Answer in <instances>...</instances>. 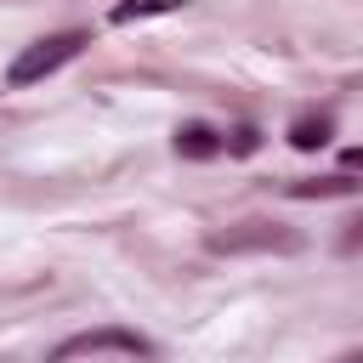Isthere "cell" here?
<instances>
[{
    "mask_svg": "<svg viewBox=\"0 0 363 363\" xmlns=\"http://www.w3.org/2000/svg\"><path fill=\"white\" fill-rule=\"evenodd\" d=\"M329 136H335V119H329V113H295V119H289V147H301V153L323 147Z\"/></svg>",
    "mask_w": 363,
    "mask_h": 363,
    "instance_id": "cell-5",
    "label": "cell"
},
{
    "mask_svg": "<svg viewBox=\"0 0 363 363\" xmlns=\"http://www.w3.org/2000/svg\"><path fill=\"white\" fill-rule=\"evenodd\" d=\"M255 147H261V130L255 125H238L233 142H221V153H255Z\"/></svg>",
    "mask_w": 363,
    "mask_h": 363,
    "instance_id": "cell-8",
    "label": "cell"
},
{
    "mask_svg": "<svg viewBox=\"0 0 363 363\" xmlns=\"http://www.w3.org/2000/svg\"><path fill=\"white\" fill-rule=\"evenodd\" d=\"M85 45H91V34H85V28L45 34V40H34V45H23V51H17V62L6 68V85H11V91H28V85H40V79H45V74H57L62 62H74Z\"/></svg>",
    "mask_w": 363,
    "mask_h": 363,
    "instance_id": "cell-1",
    "label": "cell"
},
{
    "mask_svg": "<svg viewBox=\"0 0 363 363\" xmlns=\"http://www.w3.org/2000/svg\"><path fill=\"white\" fill-rule=\"evenodd\" d=\"M91 352H125V357H153V340L125 329V323H102V329H85V335H68L51 363H74V357H91Z\"/></svg>",
    "mask_w": 363,
    "mask_h": 363,
    "instance_id": "cell-3",
    "label": "cell"
},
{
    "mask_svg": "<svg viewBox=\"0 0 363 363\" xmlns=\"http://www.w3.org/2000/svg\"><path fill=\"white\" fill-rule=\"evenodd\" d=\"M187 0H119L113 11H108V23L113 28H125V23H142V17H170V11H182Z\"/></svg>",
    "mask_w": 363,
    "mask_h": 363,
    "instance_id": "cell-6",
    "label": "cell"
},
{
    "mask_svg": "<svg viewBox=\"0 0 363 363\" xmlns=\"http://www.w3.org/2000/svg\"><path fill=\"white\" fill-rule=\"evenodd\" d=\"M210 250L216 255H272V250L289 255V250H301V238L278 221H238L227 233H210Z\"/></svg>",
    "mask_w": 363,
    "mask_h": 363,
    "instance_id": "cell-2",
    "label": "cell"
},
{
    "mask_svg": "<svg viewBox=\"0 0 363 363\" xmlns=\"http://www.w3.org/2000/svg\"><path fill=\"white\" fill-rule=\"evenodd\" d=\"M357 164H363V153H357V147H346V153H340V176H352Z\"/></svg>",
    "mask_w": 363,
    "mask_h": 363,
    "instance_id": "cell-9",
    "label": "cell"
},
{
    "mask_svg": "<svg viewBox=\"0 0 363 363\" xmlns=\"http://www.w3.org/2000/svg\"><path fill=\"white\" fill-rule=\"evenodd\" d=\"M352 176H318V182H289V199H352Z\"/></svg>",
    "mask_w": 363,
    "mask_h": 363,
    "instance_id": "cell-7",
    "label": "cell"
},
{
    "mask_svg": "<svg viewBox=\"0 0 363 363\" xmlns=\"http://www.w3.org/2000/svg\"><path fill=\"white\" fill-rule=\"evenodd\" d=\"M221 142H227V136H221V130H210V125H199V119L176 125V153H182V159H199V164H204V159H216V153H221Z\"/></svg>",
    "mask_w": 363,
    "mask_h": 363,
    "instance_id": "cell-4",
    "label": "cell"
}]
</instances>
